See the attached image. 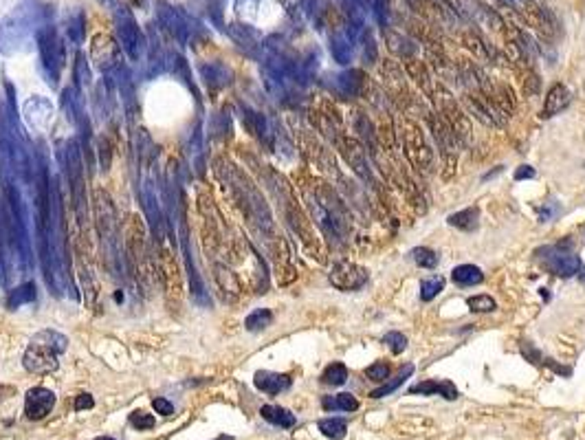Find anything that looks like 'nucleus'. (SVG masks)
<instances>
[{"instance_id": "40", "label": "nucleus", "mask_w": 585, "mask_h": 440, "mask_svg": "<svg viewBox=\"0 0 585 440\" xmlns=\"http://www.w3.org/2000/svg\"><path fill=\"white\" fill-rule=\"evenodd\" d=\"M152 407L157 409V414H161V416H172L174 414V405L168 399H154Z\"/></svg>"}, {"instance_id": "2", "label": "nucleus", "mask_w": 585, "mask_h": 440, "mask_svg": "<svg viewBox=\"0 0 585 440\" xmlns=\"http://www.w3.org/2000/svg\"><path fill=\"white\" fill-rule=\"evenodd\" d=\"M216 172L224 183H227V187L233 192L236 201H238L240 207H243L247 218L256 227H260V229L271 232L273 229L271 211H268L262 194L256 190V185H253L243 172L236 170V165H231L229 161H224V159L216 161Z\"/></svg>"}, {"instance_id": "9", "label": "nucleus", "mask_w": 585, "mask_h": 440, "mask_svg": "<svg viewBox=\"0 0 585 440\" xmlns=\"http://www.w3.org/2000/svg\"><path fill=\"white\" fill-rule=\"evenodd\" d=\"M62 108L68 117L71 124L78 128L82 136V150L86 155H91V121L86 115V106L82 99V93L78 88H66L62 93Z\"/></svg>"}, {"instance_id": "25", "label": "nucleus", "mask_w": 585, "mask_h": 440, "mask_svg": "<svg viewBox=\"0 0 585 440\" xmlns=\"http://www.w3.org/2000/svg\"><path fill=\"white\" fill-rule=\"evenodd\" d=\"M260 414H262L264 420L273 423V425H277V427H284V430H289V427H293V425H295V416L289 412V409H284L280 405H264L260 409Z\"/></svg>"}, {"instance_id": "22", "label": "nucleus", "mask_w": 585, "mask_h": 440, "mask_svg": "<svg viewBox=\"0 0 585 440\" xmlns=\"http://www.w3.org/2000/svg\"><path fill=\"white\" fill-rule=\"evenodd\" d=\"M36 297H38L36 284H34V282H24V284H20V286L13 288V291H9V295H7V299H5V306H7L9 311H16V308L24 306V304H34Z\"/></svg>"}, {"instance_id": "24", "label": "nucleus", "mask_w": 585, "mask_h": 440, "mask_svg": "<svg viewBox=\"0 0 585 440\" xmlns=\"http://www.w3.org/2000/svg\"><path fill=\"white\" fill-rule=\"evenodd\" d=\"M412 394H440V397L449 399V401H454L458 399V390L454 388V383H449V381H425V383H418L410 390Z\"/></svg>"}, {"instance_id": "34", "label": "nucleus", "mask_w": 585, "mask_h": 440, "mask_svg": "<svg viewBox=\"0 0 585 440\" xmlns=\"http://www.w3.org/2000/svg\"><path fill=\"white\" fill-rule=\"evenodd\" d=\"M412 260L421 267V269H433L438 264V255L433 249H427V247H416L412 249Z\"/></svg>"}, {"instance_id": "45", "label": "nucleus", "mask_w": 585, "mask_h": 440, "mask_svg": "<svg viewBox=\"0 0 585 440\" xmlns=\"http://www.w3.org/2000/svg\"><path fill=\"white\" fill-rule=\"evenodd\" d=\"M218 440H231V438H229V436H220Z\"/></svg>"}, {"instance_id": "44", "label": "nucleus", "mask_w": 585, "mask_h": 440, "mask_svg": "<svg viewBox=\"0 0 585 440\" xmlns=\"http://www.w3.org/2000/svg\"><path fill=\"white\" fill-rule=\"evenodd\" d=\"M95 440H115V438H110V436H99V438H95Z\"/></svg>"}, {"instance_id": "10", "label": "nucleus", "mask_w": 585, "mask_h": 440, "mask_svg": "<svg viewBox=\"0 0 585 440\" xmlns=\"http://www.w3.org/2000/svg\"><path fill=\"white\" fill-rule=\"evenodd\" d=\"M403 143H405V155H407V159L416 165V168H421V170L429 168L431 165V148L427 146L425 132L410 119H405Z\"/></svg>"}, {"instance_id": "16", "label": "nucleus", "mask_w": 585, "mask_h": 440, "mask_svg": "<svg viewBox=\"0 0 585 440\" xmlns=\"http://www.w3.org/2000/svg\"><path fill=\"white\" fill-rule=\"evenodd\" d=\"M544 262L554 273V276H559V278H572V276H577V273L581 271L579 255L570 253V251H563L561 247H552L548 251V255L544 257Z\"/></svg>"}, {"instance_id": "21", "label": "nucleus", "mask_w": 585, "mask_h": 440, "mask_svg": "<svg viewBox=\"0 0 585 440\" xmlns=\"http://www.w3.org/2000/svg\"><path fill=\"white\" fill-rule=\"evenodd\" d=\"M570 99H572V95H570V90L563 86V84H554L550 88V93L544 101V117H554V115H559L563 113L568 106H570Z\"/></svg>"}, {"instance_id": "32", "label": "nucleus", "mask_w": 585, "mask_h": 440, "mask_svg": "<svg viewBox=\"0 0 585 440\" xmlns=\"http://www.w3.org/2000/svg\"><path fill=\"white\" fill-rule=\"evenodd\" d=\"M319 432L330 440H339L346 436L348 427H346V423L339 418H324V420H319Z\"/></svg>"}, {"instance_id": "15", "label": "nucleus", "mask_w": 585, "mask_h": 440, "mask_svg": "<svg viewBox=\"0 0 585 440\" xmlns=\"http://www.w3.org/2000/svg\"><path fill=\"white\" fill-rule=\"evenodd\" d=\"M429 128H431L433 139H436L438 146L442 148V155L449 159V170L454 172L456 159H458V146H456V139H454L456 134L452 132V128L445 124V119L438 117V115H429Z\"/></svg>"}, {"instance_id": "13", "label": "nucleus", "mask_w": 585, "mask_h": 440, "mask_svg": "<svg viewBox=\"0 0 585 440\" xmlns=\"http://www.w3.org/2000/svg\"><path fill=\"white\" fill-rule=\"evenodd\" d=\"M438 106H440V111H442V119H445V124L452 128V132L456 136H460V139H469V134H471V126H469V119L464 117L462 108L458 106V101L445 93L440 95L438 99Z\"/></svg>"}, {"instance_id": "26", "label": "nucleus", "mask_w": 585, "mask_h": 440, "mask_svg": "<svg viewBox=\"0 0 585 440\" xmlns=\"http://www.w3.org/2000/svg\"><path fill=\"white\" fill-rule=\"evenodd\" d=\"M452 278L458 286H475V284H479L484 280V273L475 264H460V267L454 269Z\"/></svg>"}, {"instance_id": "6", "label": "nucleus", "mask_w": 585, "mask_h": 440, "mask_svg": "<svg viewBox=\"0 0 585 440\" xmlns=\"http://www.w3.org/2000/svg\"><path fill=\"white\" fill-rule=\"evenodd\" d=\"M68 348V337L57 330H40L34 339L29 341L22 363L29 372L34 374H51L59 368V355Z\"/></svg>"}, {"instance_id": "35", "label": "nucleus", "mask_w": 585, "mask_h": 440, "mask_svg": "<svg viewBox=\"0 0 585 440\" xmlns=\"http://www.w3.org/2000/svg\"><path fill=\"white\" fill-rule=\"evenodd\" d=\"M467 306L473 313H491V311L498 308L495 306V299L491 295H473V297L467 299Z\"/></svg>"}, {"instance_id": "3", "label": "nucleus", "mask_w": 585, "mask_h": 440, "mask_svg": "<svg viewBox=\"0 0 585 440\" xmlns=\"http://www.w3.org/2000/svg\"><path fill=\"white\" fill-rule=\"evenodd\" d=\"M59 161H62L64 176L71 192V207L78 218V227L82 236L88 234V199H86V168L82 161V148L75 139L59 143Z\"/></svg>"}, {"instance_id": "8", "label": "nucleus", "mask_w": 585, "mask_h": 440, "mask_svg": "<svg viewBox=\"0 0 585 440\" xmlns=\"http://www.w3.org/2000/svg\"><path fill=\"white\" fill-rule=\"evenodd\" d=\"M383 80H385V84L389 88V95L394 97V101L400 106V108L410 111V113L423 111V104H421V99L414 95L410 80L405 78V75L400 73V69L392 62V59L385 62V66H383Z\"/></svg>"}, {"instance_id": "46", "label": "nucleus", "mask_w": 585, "mask_h": 440, "mask_svg": "<svg viewBox=\"0 0 585 440\" xmlns=\"http://www.w3.org/2000/svg\"><path fill=\"white\" fill-rule=\"evenodd\" d=\"M581 280H583V282H585V269H583V271H581Z\"/></svg>"}, {"instance_id": "4", "label": "nucleus", "mask_w": 585, "mask_h": 440, "mask_svg": "<svg viewBox=\"0 0 585 440\" xmlns=\"http://www.w3.org/2000/svg\"><path fill=\"white\" fill-rule=\"evenodd\" d=\"M95 220L101 242L103 262L113 276L122 273V232H119V216L108 192L95 190Z\"/></svg>"}, {"instance_id": "29", "label": "nucleus", "mask_w": 585, "mask_h": 440, "mask_svg": "<svg viewBox=\"0 0 585 440\" xmlns=\"http://www.w3.org/2000/svg\"><path fill=\"white\" fill-rule=\"evenodd\" d=\"M271 322H273V313L271 311H268V308H256L245 320V328L251 330V332H258V330H264V328L271 326Z\"/></svg>"}, {"instance_id": "39", "label": "nucleus", "mask_w": 585, "mask_h": 440, "mask_svg": "<svg viewBox=\"0 0 585 440\" xmlns=\"http://www.w3.org/2000/svg\"><path fill=\"white\" fill-rule=\"evenodd\" d=\"M366 376L370 378V381L381 383V381H385V378L389 376V366H387V363H383V361L374 363V366H370V368L366 370Z\"/></svg>"}, {"instance_id": "36", "label": "nucleus", "mask_w": 585, "mask_h": 440, "mask_svg": "<svg viewBox=\"0 0 585 440\" xmlns=\"http://www.w3.org/2000/svg\"><path fill=\"white\" fill-rule=\"evenodd\" d=\"M75 82H78L80 93H84V90L91 86V71H88V66H86L84 55L78 57V66H75Z\"/></svg>"}, {"instance_id": "14", "label": "nucleus", "mask_w": 585, "mask_h": 440, "mask_svg": "<svg viewBox=\"0 0 585 440\" xmlns=\"http://www.w3.org/2000/svg\"><path fill=\"white\" fill-rule=\"evenodd\" d=\"M55 407V394L47 388H31L24 397V414L31 420H42Z\"/></svg>"}, {"instance_id": "20", "label": "nucleus", "mask_w": 585, "mask_h": 440, "mask_svg": "<svg viewBox=\"0 0 585 440\" xmlns=\"http://www.w3.org/2000/svg\"><path fill=\"white\" fill-rule=\"evenodd\" d=\"M24 115L34 124V128H44L51 121V117H53V108H51V104L44 97H34V99L27 101Z\"/></svg>"}, {"instance_id": "18", "label": "nucleus", "mask_w": 585, "mask_h": 440, "mask_svg": "<svg viewBox=\"0 0 585 440\" xmlns=\"http://www.w3.org/2000/svg\"><path fill=\"white\" fill-rule=\"evenodd\" d=\"M119 36H122V47L132 59H139L143 55V38L128 13H124V18L119 20Z\"/></svg>"}, {"instance_id": "30", "label": "nucleus", "mask_w": 585, "mask_h": 440, "mask_svg": "<svg viewBox=\"0 0 585 440\" xmlns=\"http://www.w3.org/2000/svg\"><path fill=\"white\" fill-rule=\"evenodd\" d=\"M324 407L326 409H343V412H354L359 409V401L348 392H341L337 397H328L324 399Z\"/></svg>"}, {"instance_id": "28", "label": "nucleus", "mask_w": 585, "mask_h": 440, "mask_svg": "<svg viewBox=\"0 0 585 440\" xmlns=\"http://www.w3.org/2000/svg\"><path fill=\"white\" fill-rule=\"evenodd\" d=\"M414 374V366L412 363H407V366H403L400 370H398V374L394 376V381H387L383 388H379V390H374L370 397L372 399H383V397H387V394H392V392H396L405 381H407V378Z\"/></svg>"}, {"instance_id": "38", "label": "nucleus", "mask_w": 585, "mask_h": 440, "mask_svg": "<svg viewBox=\"0 0 585 440\" xmlns=\"http://www.w3.org/2000/svg\"><path fill=\"white\" fill-rule=\"evenodd\" d=\"M154 423H157L154 416L147 414V412H143V409H139V412H132V414H130V425H132V427H137L139 432L152 430Z\"/></svg>"}, {"instance_id": "5", "label": "nucleus", "mask_w": 585, "mask_h": 440, "mask_svg": "<svg viewBox=\"0 0 585 440\" xmlns=\"http://www.w3.org/2000/svg\"><path fill=\"white\" fill-rule=\"evenodd\" d=\"M7 192V209H9V234L11 245L18 253L20 271L27 273L34 267V253H31V222H29V207L22 199V192L18 183H5Z\"/></svg>"}, {"instance_id": "19", "label": "nucleus", "mask_w": 585, "mask_h": 440, "mask_svg": "<svg viewBox=\"0 0 585 440\" xmlns=\"http://www.w3.org/2000/svg\"><path fill=\"white\" fill-rule=\"evenodd\" d=\"M253 383H256L258 390H262L266 394H280V392L291 388V376L289 374L268 372V370H260V372H256Z\"/></svg>"}, {"instance_id": "33", "label": "nucleus", "mask_w": 585, "mask_h": 440, "mask_svg": "<svg viewBox=\"0 0 585 440\" xmlns=\"http://www.w3.org/2000/svg\"><path fill=\"white\" fill-rule=\"evenodd\" d=\"M440 291H445V278L442 276H431L421 284V297L425 301H431L433 297H438Z\"/></svg>"}, {"instance_id": "43", "label": "nucleus", "mask_w": 585, "mask_h": 440, "mask_svg": "<svg viewBox=\"0 0 585 440\" xmlns=\"http://www.w3.org/2000/svg\"><path fill=\"white\" fill-rule=\"evenodd\" d=\"M7 392H11L9 388H0V399H3V394H7Z\"/></svg>"}, {"instance_id": "41", "label": "nucleus", "mask_w": 585, "mask_h": 440, "mask_svg": "<svg viewBox=\"0 0 585 440\" xmlns=\"http://www.w3.org/2000/svg\"><path fill=\"white\" fill-rule=\"evenodd\" d=\"M93 405H95V401L91 394H80V397L75 399V409H78V412H82V409H91Z\"/></svg>"}, {"instance_id": "7", "label": "nucleus", "mask_w": 585, "mask_h": 440, "mask_svg": "<svg viewBox=\"0 0 585 440\" xmlns=\"http://www.w3.org/2000/svg\"><path fill=\"white\" fill-rule=\"evenodd\" d=\"M139 201H141L143 214L147 218L150 232H152L157 245H163L165 236H168V220H165V214H163L157 180L150 174H143L139 180Z\"/></svg>"}, {"instance_id": "11", "label": "nucleus", "mask_w": 585, "mask_h": 440, "mask_svg": "<svg viewBox=\"0 0 585 440\" xmlns=\"http://www.w3.org/2000/svg\"><path fill=\"white\" fill-rule=\"evenodd\" d=\"M40 53H42V66L47 71V82L57 86L59 73L64 69V47L59 44L53 31L40 34Z\"/></svg>"}, {"instance_id": "17", "label": "nucleus", "mask_w": 585, "mask_h": 440, "mask_svg": "<svg viewBox=\"0 0 585 440\" xmlns=\"http://www.w3.org/2000/svg\"><path fill=\"white\" fill-rule=\"evenodd\" d=\"M91 57L95 59V64L103 71L110 73L119 66V49L113 42L110 36H95L93 38V47H91Z\"/></svg>"}, {"instance_id": "37", "label": "nucleus", "mask_w": 585, "mask_h": 440, "mask_svg": "<svg viewBox=\"0 0 585 440\" xmlns=\"http://www.w3.org/2000/svg\"><path fill=\"white\" fill-rule=\"evenodd\" d=\"M383 343H385L392 353L400 355V353L405 350V348H407V337H405L403 332L392 330V332H387V335L383 337Z\"/></svg>"}, {"instance_id": "31", "label": "nucleus", "mask_w": 585, "mask_h": 440, "mask_svg": "<svg viewBox=\"0 0 585 440\" xmlns=\"http://www.w3.org/2000/svg\"><path fill=\"white\" fill-rule=\"evenodd\" d=\"M322 381L326 385H343L348 381V368L343 363H330L322 374Z\"/></svg>"}, {"instance_id": "1", "label": "nucleus", "mask_w": 585, "mask_h": 440, "mask_svg": "<svg viewBox=\"0 0 585 440\" xmlns=\"http://www.w3.org/2000/svg\"><path fill=\"white\" fill-rule=\"evenodd\" d=\"M36 236H38V251L44 271L47 286L55 295L73 293V278H71V255H68V234L64 220V203L62 194L57 187V178L49 174L44 157L38 155L36 161Z\"/></svg>"}, {"instance_id": "27", "label": "nucleus", "mask_w": 585, "mask_h": 440, "mask_svg": "<svg viewBox=\"0 0 585 440\" xmlns=\"http://www.w3.org/2000/svg\"><path fill=\"white\" fill-rule=\"evenodd\" d=\"M449 225L458 227V229H462V232H473V229H477V225H479V209L477 207H467V209L458 211V214H452L449 216Z\"/></svg>"}, {"instance_id": "23", "label": "nucleus", "mask_w": 585, "mask_h": 440, "mask_svg": "<svg viewBox=\"0 0 585 440\" xmlns=\"http://www.w3.org/2000/svg\"><path fill=\"white\" fill-rule=\"evenodd\" d=\"M201 73H203V80L207 82V86L214 90H220L231 84V71L222 64H205L201 69Z\"/></svg>"}, {"instance_id": "42", "label": "nucleus", "mask_w": 585, "mask_h": 440, "mask_svg": "<svg viewBox=\"0 0 585 440\" xmlns=\"http://www.w3.org/2000/svg\"><path fill=\"white\" fill-rule=\"evenodd\" d=\"M533 176H535V168H530V165H521V168H517V172H515V180H526Z\"/></svg>"}, {"instance_id": "12", "label": "nucleus", "mask_w": 585, "mask_h": 440, "mask_svg": "<svg viewBox=\"0 0 585 440\" xmlns=\"http://www.w3.org/2000/svg\"><path fill=\"white\" fill-rule=\"evenodd\" d=\"M330 282L339 291H356L368 282V271L352 262H337L330 271Z\"/></svg>"}]
</instances>
